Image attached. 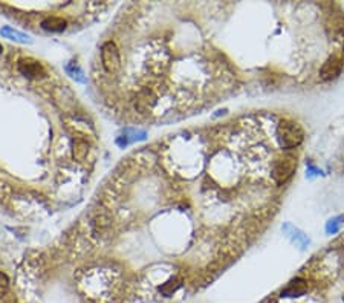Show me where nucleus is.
I'll list each match as a JSON object with an SVG mask.
<instances>
[{
	"mask_svg": "<svg viewBox=\"0 0 344 303\" xmlns=\"http://www.w3.org/2000/svg\"><path fill=\"white\" fill-rule=\"evenodd\" d=\"M181 286V283H178V282H175V281H170V282H167L162 288H161L159 291H161V293H162V294H165L167 297L168 296H171V294H173L175 293V291L178 289Z\"/></svg>",
	"mask_w": 344,
	"mask_h": 303,
	"instance_id": "nucleus-14",
	"label": "nucleus"
},
{
	"mask_svg": "<svg viewBox=\"0 0 344 303\" xmlns=\"http://www.w3.org/2000/svg\"><path fill=\"white\" fill-rule=\"evenodd\" d=\"M8 286H9V281H8L6 274L0 273V296H3V294L6 293V291H8Z\"/></svg>",
	"mask_w": 344,
	"mask_h": 303,
	"instance_id": "nucleus-15",
	"label": "nucleus"
},
{
	"mask_svg": "<svg viewBox=\"0 0 344 303\" xmlns=\"http://www.w3.org/2000/svg\"><path fill=\"white\" fill-rule=\"evenodd\" d=\"M307 170H309V173H311V174H320V173H321V172H320V169H317L315 166H312L311 162H309V164H307Z\"/></svg>",
	"mask_w": 344,
	"mask_h": 303,
	"instance_id": "nucleus-16",
	"label": "nucleus"
},
{
	"mask_svg": "<svg viewBox=\"0 0 344 303\" xmlns=\"http://www.w3.org/2000/svg\"><path fill=\"white\" fill-rule=\"evenodd\" d=\"M304 133L302 127L294 121L283 120L277 127V139L282 149H294L303 143Z\"/></svg>",
	"mask_w": 344,
	"mask_h": 303,
	"instance_id": "nucleus-1",
	"label": "nucleus"
},
{
	"mask_svg": "<svg viewBox=\"0 0 344 303\" xmlns=\"http://www.w3.org/2000/svg\"><path fill=\"white\" fill-rule=\"evenodd\" d=\"M306 293V283L304 281H302V279H295V281H292L288 288H286L283 291V296L284 297H298V296H303Z\"/></svg>",
	"mask_w": 344,
	"mask_h": 303,
	"instance_id": "nucleus-10",
	"label": "nucleus"
},
{
	"mask_svg": "<svg viewBox=\"0 0 344 303\" xmlns=\"http://www.w3.org/2000/svg\"><path fill=\"white\" fill-rule=\"evenodd\" d=\"M283 233L286 235V238H289L292 243L300 248V250H306V247L309 245V238L304 235L302 230H298L297 227H294L292 224H284L283 225Z\"/></svg>",
	"mask_w": 344,
	"mask_h": 303,
	"instance_id": "nucleus-5",
	"label": "nucleus"
},
{
	"mask_svg": "<svg viewBox=\"0 0 344 303\" xmlns=\"http://www.w3.org/2000/svg\"><path fill=\"white\" fill-rule=\"evenodd\" d=\"M66 72L71 75L74 80L80 81V83H84V81H86V77L83 75V71L80 69V66L75 62H69L66 65Z\"/></svg>",
	"mask_w": 344,
	"mask_h": 303,
	"instance_id": "nucleus-11",
	"label": "nucleus"
},
{
	"mask_svg": "<svg viewBox=\"0 0 344 303\" xmlns=\"http://www.w3.org/2000/svg\"><path fill=\"white\" fill-rule=\"evenodd\" d=\"M297 167V161L294 156H284L283 159H279L274 164L272 169V179L277 185H282L288 181Z\"/></svg>",
	"mask_w": 344,
	"mask_h": 303,
	"instance_id": "nucleus-3",
	"label": "nucleus"
},
{
	"mask_svg": "<svg viewBox=\"0 0 344 303\" xmlns=\"http://www.w3.org/2000/svg\"><path fill=\"white\" fill-rule=\"evenodd\" d=\"M66 20L61 17H46L41 22V28L44 31H51V32H61L66 29Z\"/></svg>",
	"mask_w": 344,
	"mask_h": 303,
	"instance_id": "nucleus-9",
	"label": "nucleus"
},
{
	"mask_svg": "<svg viewBox=\"0 0 344 303\" xmlns=\"http://www.w3.org/2000/svg\"><path fill=\"white\" fill-rule=\"evenodd\" d=\"M145 138H147V132H144V130L127 129V130H124L122 135L117 139V144L120 147H125V146L133 143V141H144Z\"/></svg>",
	"mask_w": 344,
	"mask_h": 303,
	"instance_id": "nucleus-8",
	"label": "nucleus"
},
{
	"mask_svg": "<svg viewBox=\"0 0 344 303\" xmlns=\"http://www.w3.org/2000/svg\"><path fill=\"white\" fill-rule=\"evenodd\" d=\"M19 71L21 75H25L28 78H36L43 74V67L39 62L32 60V58H21L17 65Z\"/></svg>",
	"mask_w": 344,
	"mask_h": 303,
	"instance_id": "nucleus-6",
	"label": "nucleus"
},
{
	"mask_svg": "<svg viewBox=\"0 0 344 303\" xmlns=\"http://www.w3.org/2000/svg\"><path fill=\"white\" fill-rule=\"evenodd\" d=\"M341 67H343V62L341 58L338 57H330L324 62V65L321 66L320 69V77L321 80L329 81V80H334L340 75L341 72Z\"/></svg>",
	"mask_w": 344,
	"mask_h": 303,
	"instance_id": "nucleus-4",
	"label": "nucleus"
},
{
	"mask_svg": "<svg viewBox=\"0 0 344 303\" xmlns=\"http://www.w3.org/2000/svg\"><path fill=\"white\" fill-rule=\"evenodd\" d=\"M344 224V215H340V216H335V217H332L327 220V224H326V231L329 233V235H334V233H337L341 225Z\"/></svg>",
	"mask_w": 344,
	"mask_h": 303,
	"instance_id": "nucleus-13",
	"label": "nucleus"
},
{
	"mask_svg": "<svg viewBox=\"0 0 344 303\" xmlns=\"http://www.w3.org/2000/svg\"><path fill=\"white\" fill-rule=\"evenodd\" d=\"M3 52V48H2V44H0V54H2Z\"/></svg>",
	"mask_w": 344,
	"mask_h": 303,
	"instance_id": "nucleus-17",
	"label": "nucleus"
},
{
	"mask_svg": "<svg viewBox=\"0 0 344 303\" xmlns=\"http://www.w3.org/2000/svg\"><path fill=\"white\" fill-rule=\"evenodd\" d=\"M87 143H84L83 139H77L74 141V156L78 161H84V158L87 156Z\"/></svg>",
	"mask_w": 344,
	"mask_h": 303,
	"instance_id": "nucleus-12",
	"label": "nucleus"
},
{
	"mask_svg": "<svg viewBox=\"0 0 344 303\" xmlns=\"http://www.w3.org/2000/svg\"><path fill=\"white\" fill-rule=\"evenodd\" d=\"M101 63L104 71L110 75H115L121 69V57L117 44L113 42H106L101 46Z\"/></svg>",
	"mask_w": 344,
	"mask_h": 303,
	"instance_id": "nucleus-2",
	"label": "nucleus"
},
{
	"mask_svg": "<svg viewBox=\"0 0 344 303\" xmlns=\"http://www.w3.org/2000/svg\"><path fill=\"white\" fill-rule=\"evenodd\" d=\"M0 36H2L3 39H8V40L16 42V43H21V44L32 43V37L29 36V34L14 29L13 26H2L0 28Z\"/></svg>",
	"mask_w": 344,
	"mask_h": 303,
	"instance_id": "nucleus-7",
	"label": "nucleus"
}]
</instances>
